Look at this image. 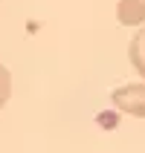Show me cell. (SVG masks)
Segmentation results:
<instances>
[{
	"label": "cell",
	"mask_w": 145,
	"mask_h": 153,
	"mask_svg": "<svg viewBox=\"0 0 145 153\" xmlns=\"http://www.w3.org/2000/svg\"><path fill=\"white\" fill-rule=\"evenodd\" d=\"M110 104L119 113L145 119V84H125L110 93Z\"/></svg>",
	"instance_id": "6da1fadb"
},
{
	"label": "cell",
	"mask_w": 145,
	"mask_h": 153,
	"mask_svg": "<svg viewBox=\"0 0 145 153\" xmlns=\"http://www.w3.org/2000/svg\"><path fill=\"white\" fill-rule=\"evenodd\" d=\"M116 20L122 26H142L145 23V0H119Z\"/></svg>",
	"instance_id": "7a4b0ae2"
},
{
	"label": "cell",
	"mask_w": 145,
	"mask_h": 153,
	"mask_svg": "<svg viewBox=\"0 0 145 153\" xmlns=\"http://www.w3.org/2000/svg\"><path fill=\"white\" fill-rule=\"evenodd\" d=\"M128 58H131V64H134V69H137L139 75L145 78V26L139 29L137 35H134V38H131Z\"/></svg>",
	"instance_id": "3957f363"
},
{
	"label": "cell",
	"mask_w": 145,
	"mask_h": 153,
	"mask_svg": "<svg viewBox=\"0 0 145 153\" xmlns=\"http://www.w3.org/2000/svg\"><path fill=\"white\" fill-rule=\"evenodd\" d=\"M9 95H12V75H9V69L0 64V110L6 107Z\"/></svg>",
	"instance_id": "277c9868"
}]
</instances>
